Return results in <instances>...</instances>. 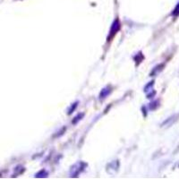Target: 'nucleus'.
I'll return each instance as SVG.
<instances>
[{
	"instance_id": "f257e3e1",
	"label": "nucleus",
	"mask_w": 179,
	"mask_h": 179,
	"mask_svg": "<svg viewBox=\"0 0 179 179\" xmlns=\"http://www.w3.org/2000/svg\"><path fill=\"white\" fill-rule=\"evenodd\" d=\"M83 166H84V163H83V162H78L77 164H75L74 166H73L72 168H71V171H72V170H74V172H72V173H71L72 176H77V175H79V173L83 170Z\"/></svg>"
},
{
	"instance_id": "f03ea898",
	"label": "nucleus",
	"mask_w": 179,
	"mask_h": 179,
	"mask_svg": "<svg viewBox=\"0 0 179 179\" xmlns=\"http://www.w3.org/2000/svg\"><path fill=\"white\" fill-rule=\"evenodd\" d=\"M119 29H120V21L118 20H115L113 24H112L111 30H110V36L114 35L116 32H117Z\"/></svg>"
},
{
	"instance_id": "7ed1b4c3",
	"label": "nucleus",
	"mask_w": 179,
	"mask_h": 179,
	"mask_svg": "<svg viewBox=\"0 0 179 179\" xmlns=\"http://www.w3.org/2000/svg\"><path fill=\"white\" fill-rule=\"evenodd\" d=\"M110 92H111V90H109V89H107V88L103 89V90H102V92H100V99H104V98H106V97L110 93Z\"/></svg>"
},
{
	"instance_id": "20e7f679",
	"label": "nucleus",
	"mask_w": 179,
	"mask_h": 179,
	"mask_svg": "<svg viewBox=\"0 0 179 179\" xmlns=\"http://www.w3.org/2000/svg\"><path fill=\"white\" fill-rule=\"evenodd\" d=\"M49 175V173L45 170H41L40 172H39L37 175H36V177H46L47 175Z\"/></svg>"
},
{
	"instance_id": "39448f33",
	"label": "nucleus",
	"mask_w": 179,
	"mask_h": 179,
	"mask_svg": "<svg viewBox=\"0 0 179 179\" xmlns=\"http://www.w3.org/2000/svg\"><path fill=\"white\" fill-rule=\"evenodd\" d=\"M83 117V114H79V115H78L77 117H75L74 119L73 120V124H75V123H77L78 121H80V120L82 119L81 117Z\"/></svg>"
},
{
	"instance_id": "423d86ee",
	"label": "nucleus",
	"mask_w": 179,
	"mask_h": 179,
	"mask_svg": "<svg viewBox=\"0 0 179 179\" xmlns=\"http://www.w3.org/2000/svg\"><path fill=\"white\" fill-rule=\"evenodd\" d=\"M172 14H173V15H175V16H176V15H178V14H179V3H178V4H177V6H175V10L173 11Z\"/></svg>"
},
{
	"instance_id": "0eeeda50",
	"label": "nucleus",
	"mask_w": 179,
	"mask_h": 179,
	"mask_svg": "<svg viewBox=\"0 0 179 179\" xmlns=\"http://www.w3.org/2000/svg\"><path fill=\"white\" fill-rule=\"evenodd\" d=\"M76 107H77V102L74 104V106L72 107V108H71V109L69 110V112H68V114H71V113H72V112H73V111L74 110V108H75Z\"/></svg>"
}]
</instances>
